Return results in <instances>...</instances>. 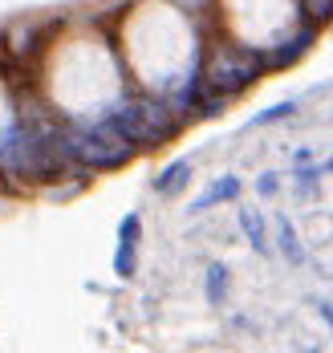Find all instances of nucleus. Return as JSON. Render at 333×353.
Segmentation results:
<instances>
[{
  "label": "nucleus",
  "mask_w": 333,
  "mask_h": 353,
  "mask_svg": "<svg viewBox=\"0 0 333 353\" xmlns=\"http://www.w3.org/2000/svg\"><path fill=\"white\" fill-rule=\"evenodd\" d=\"M187 179H191V163H187V159H175V163H167V167L154 175L150 187H154L159 195H179L187 187Z\"/></svg>",
  "instance_id": "6"
},
{
  "label": "nucleus",
  "mask_w": 333,
  "mask_h": 353,
  "mask_svg": "<svg viewBox=\"0 0 333 353\" xmlns=\"http://www.w3.org/2000/svg\"><path fill=\"white\" fill-rule=\"evenodd\" d=\"M65 150H70V159H74L77 167H85V171H118V167H126L139 154L106 118L98 126L65 130Z\"/></svg>",
  "instance_id": "3"
},
{
  "label": "nucleus",
  "mask_w": 333,
  "mask_h": 353,
  "mask_svg": "<svg viewBox=\"0 0 333 353\" xmlns=\"http://www.w3.org/2000/svg\"><path fill=\"white\" fill-rule=\"evenodd\" d=\"M114 130L130 142L134 150H154V146H167L183 130V114L159 98H134V102H122L118 110L106 114Z\"/></svg>",
  "instance_id": "1"
},
{
  "label": "nucleus",
  "mask_w": 333,
  "mask_h": 353,
  "mask_svg": "<svg viewBox=\"0 0 333 353\" xmlns=\"http://www.w3.org/2000/svg\"><path fill=\"white\" fill-rule=\"evenodd\" d=\"M139 236H143V219L130 212V215H122V223H118V244H134L139 248Z\"/></svg>",
  "instance_id": "13"
},
{
  "label": "nucleus",
  "mask_w": 333,
  "mask_h": 353,
  "mask_svg": "<svg viewBox=\"0 0 333 353\" xmlns=\"http://www.w3.org/2000/svg\"><path fill=\"white\" fill-rule=\"evenodd\" d=\"M228 268L223 264H208V276H203V292H208V305H223L228 301Z\"/></svg>",
  "instance_id": "9"
},
{
  "label": "nucleus",
  "mask_w": 333,
  "mask_h": 353,
  "mask_svg": "<svg viewBox=\"0 0 333 353\" xmlns=\"http://www.w3.org/2000/svg\"><path fill=\"white\" fill-rule=\"evenodd\" d=\"M317 313H321V321L333 329V305H330V301H317Z\"/></svg>",
  "instance_id": "15"
},
{
  "label": "nucleus",
  "mask_w": 333,
  "mask_h": 353,
  "mask_svg": "<svg viewBox=\"0 0 333 353\" xmlns=\"http://www.w3.org/2000/svg\"><path fill=\"white\" fill-rule=\"evenodd\" d=\"M264 73V53L256 49H244V45H228V49H216L208 57V65L199 73V90L208 94H223L228 102L240 98L244 90H252Z\"/></svg>",
  "instance_id": "2"
},
{
  "label": "nucleus",
  "mask_w": 333,
  "mask_h": 353,
  "mask_svg": "<svg viewBox=\"0 0 333 353\" xmlns=\"http://www.w3.org/2000/svg\"><path fill=\"white\" fill-rule=\"evenodd\" d=\"M134 272H139V248L118 244L114 248V276H118V281H130Z\"/></svg>",
  "instance_id": "10"
},
{
  "label": "nucleus",
  "mask_w": 333,
  "mask_h": 353,
  "mask_svg": "<svg viewBox=\"0 0 333 353\" xmlns=\"http://www.w3.org/2000/svg\"><path fill=\"white\" fill-rule=\"evenodd\" d=\"M313 41H317V29L313 25H305V29H296L289 41H281L268 57H264V70H289V65H296L309 49H313Z\"/></svg>",
  "instance_id": "4"
},
{
  "label": "nucleus",
  "mask_w": 333,
  "mask_h": 353,
  "mask_svg": "<svg viewBox=\"0 0 333 353\" xmlns=\"http://www.w3.org/2000/svg\"><path fill=\"white\" fill-rule=\"evenodd\" d=\"M276 248H281V256L293 264V268H301L309 256H305V248H301V240H296V228L289 215H276Z\"/></svg>",
  "instance_id": "7"
},
{
  "label": "nucleus",
  "mask_w": 333,
  "mask_h": 353,
  "mask_svg": "<svg viewBox=\"0 0 333 353\" xmlns=\"http://www.w3.org/2000/svg\"><path fill=\"white\" fill-rule=\"evenodd\" d=\"M256 191L264 195V199H272V195L281 191V179H276V171H268V175H260V179H256Z\"/></svg>",
  "instance_id": "14"
},
{
  "label": "nucleus",
  "mask_w": 333,
  "mask_h": 353,
  "mask_svg": "<svg viewBox=\"0 0 333 353\" xmlns=\"http://www.w3.org/2000/svg\"><path fill=\"white\" fill-rule=\"evenodd\" d=\"M296 4H301V12H305V21L313 29H321V25L333 21V0H296Z\"/></svg>",
  "instance_id": "11"
},
{
  "label": "nucleus",
  "mask_w": 333,
  "mask_h": 353,
  "mask_svg": "<svg viewBox=\"0 0 333 353\" xmlns=\"http://www.w3.org/2000/svg\"><path fill=\"white\" fill-rule=\"evenodd\" d=\"M232 199H240V179H236V175H223V179H216L203 195H195L187 212L199 215V212H212L216 203H232Z\"/></svg>",
  "instance_id": "5"
},
{
  "label": "nucleus",
  "mask_w": 333,
  "mask_h": 353,
  "mask_svg": "<svg viewBox=\"0 0 333 353\" xmlns=\"http://www.w3.org/2000/svg\"><path fill=\"white\" fill-rule=\"evenodd\" d=\"M296 110V102H276V106H268V110H260V114H252L248 118V126L256 130V126H268V122H281V118H289Z\"/></svg>",
  "instance_id": "12"
},
{
  "label": "nucleus",
  "mask_w": 333,
  "mask_h": 353,
  "mask_svg": "<svg viewBox=\"0 0 333 353\" xmlns=\"http://www.w3.org/2000/svg\"><path fill=\"white\" fill-rule=\"evenodd\" d=\"M240 232H244V240L252 244V252L268 256V232H264V219H260V212H252V208H240Z\"/></svg>",
  "instance_id": "8"
}]
</instances>
